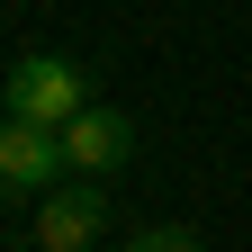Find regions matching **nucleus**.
Wrapping results in <instances>:
<instances>
[{
  "instance_id": "obj_1",
  "label": "nucleus",
  "mask_w": 252,
  "mask_h": 252,
  "mask_svg": "<svg viewBox=\"0 0 252 252\" xmlns=\"http://www.w3.org/2000/svg\"><path fill=\"white\" fill-rule=\"evenodd\" d=\"M0 99H9V117H27V126H54V135H63V126L90 108V90H81V72H72L63 54H18Z\"/></svg>"
},
{
  "instance_id": "obj_2",
  "label": "nucleus",
  "mask_w": 252,
  "mask_h": 252,
  "mask_svg": "<svg viewBox=\"0 0 252 252\" xmlns=\"http://www.w3.org/2000/svg\"><path fill=\"white\" fill-rule=\"evenodd\" d=\"M63 171H72V162H63V135H54V126L0 117V207H18V198H45Z\"/></svg>"
},
{
  "instance_id": "obj_3",
  "label": "nucleus",
  "mask_w": 252,
  "mask_h": 252,
  "mask_svg": "<svg viewBox=\"0 0 252 252\" xmlns=\"http://www.w3.org/2000/svg\"><path fill=\"white\" fill-rule=\"evenodd\" d=\"M99 225H108V189L90 180V171H72V189L54 180L45 198H36V243H45V252H90Z\"/></svg>"
},
{
  "instance_id": "obj_4",
  "label": "nucleus",
  "mask_w": 252,
  "mask_h": 252,
  "mask_svg": "<svg viewBox=\"0 0 252 252\" xmlns=\"http://www.w3.org/2000/svg\"><path fill=\"white\" fill-rule=\"evenodd\" d=\"M126 153H135V126H126L117 108H81L72 126H63V162H72V171H90V180H108Z\"/></svg>"
},
{
  "instance_id": "obj_5",
  "label": "nucleus",
  "mask_w": 252,
  "mask_h": 252,
  "mask_svg": "<svg viewBox=\"0 0 252 252\" xmlns=\"http://www.w3.org/2000/svg\"><path fill=\"white\" fill-rule=\"evenodd\" d=\"M126 252H198V243H189V234H135Z\"/></svg>"
}]
</instances>
